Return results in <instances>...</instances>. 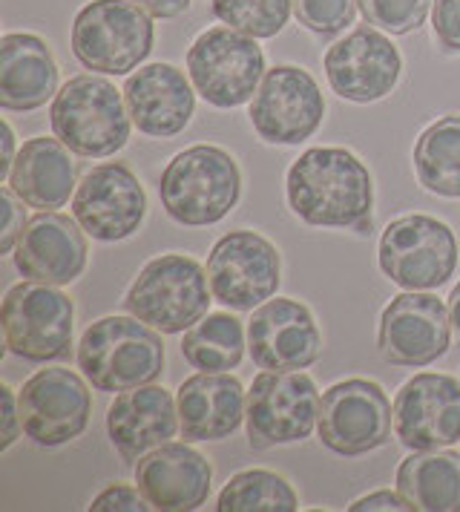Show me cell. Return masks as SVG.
I'll use <instances>...</instances> for the list:
<instances>
[{
    "mask_svg": "<svg viewBox=\"0 0 460 512\" xmlns=\"http://www.w3.org/2000/svg\"><path fill=\"white\" fill-rule=\"evenodd\" d=\"M205 268L184 254L150 259L130 285L124 308L161 334H182L193 328L210 308Z\"/></svg>",
    "mask_w": 460,
    "mask_h": 512,
    "instance_id": "obj_6",
    "label": "cell"
},
{
    "mask_svg": "<svg viewBox=\"0 0 460 512\" xmlns=\"http://www.w3.org/2000/svg\"><path fill=\"white\" fill-rule=\"evenodd\" d=\"M380 271L406 291H435L458 268V239L446 222L426 213L394 219L380 236Z\"/></svg>",
    "mask_w": 460,
    "mask_h": 512,
    "instance_id": "obj_8",
    "label": "cell"
},
{
    "mask_svg": "<svg viewBox=\"0 0 460 512\" xmlns=\"http://www.w3.org/2000/svg\"><path fill=\"white\" fill-rule=\"evenodd\" d=\"M184 360L199 372H230L245 357V328L230 314H205L184 331Z\"/></svg>",
    "mask_w": 460,
    "mask_h": 512,
    "instance_id": "obj_29",
    "label": "cell"
},
{
    "mask_svg": "<svg viewBox=\"0 0 460 512\" xmlns=\"http://www.w3.org/2000/svg\"><path fill=\"white\" fill-rule=\"evenodd\" d=\"M360 0H294V15L314 35L331 38L354 24Z\"/></svg>",
    "mask_w": 460,
    "mask_h": 512,
    "instance_id": "obj_33",
    "label": "cell"
},
{
    "mask_svg": "<svg viewBox=\"0 0 460 512\" xmlns=\"http://www.w3.org/2000/svg\"><path fill=\"white\" fill-rule=\"evenodd\" d=\"M288 205L314 228H366L374 208L368 167L343 147H311L288 167Z\"/></svg>",
    "mask_w": 460,
    "mask_h": 512,
    "instance_id": "obj_1",
    "label": "cell"
},
{
    "mask_svg": "<svg viewBox=\"0 0 460 512\" xmlns=\"http://www.w3.org/2000/svg\"><path fill=\"white\" fill-rule=\"evenodd\" d=\"M432 32L437 44L449 52H460V0L432 3Z\"/></svg>",
    "mask_w": 460,
    "mask_h": 512,
    "instance_id": "obj_36",
    "label": "cell"
},
{
    "mask_svg": "<svg viewBox=\"0 0 460 512\" xmlns=\"http://www.w3.org/2000/svg\"><path fill=\"white\" fill-rule=\"evenodd\" d=\"M414 173L423 190L460 199V116L429 124L414 144Z\"/></svg>",
    "mask_w": 460,
    "mask_h": 512,
    "instance_id": "obj_28",
    "label": "cell"
},
{
    "mask_svg": "<svg viewBox=\"0 0 460 512\" xmlns=\"http://www.w3.org/2000/svg\"><path fill=\"white\" fill-rule=\"evenodd\" d=\"M49 121L55 139L84 159H107L118 153L133 127L124 90H115V84L95 72L69 78L52 98Z\"/></svg>",
    "mask_w": 460,
    "mask_h": 512,
    "instance_id": "obj_4",
    "label": "cell"
},
{
    "mask_svg": "<svg viewBox=\"0 0 460 512\" xmlns=\"http://www.w3.org/2000/svg\"><path fill=\"white\" fill-rule=\"evenodd\" d=\"M23 435L38 446H64L90 426L92 397L87 383L69 369H41L23 383Z\"/></svg>",
    "mask_w": 460,
    "mask_h": 512,
    "instance_id": "obj_16",
    "label": "cell"
},
{
    "mask_svg": "<svg viewBox=\"0 0 460 512\" xmlns=\"http://www.w3.org/2000/svg\"><path fill=\"white\" fill-rule=\"evenodd\" d=\"M153 15L130 0H90L72 24V55L98 75H130L153 52Z\"/></svg>",
    "mask_w": 460,
    "mask_h": 512,
    "instance_id": "obj_5",
    "label": "cell"
},
{
    "mask_svg": "<svg viewBox=\"0 0 460 512\" xmlns=\"http://www.w3.org/2000/svg\"><path fill=\"white\" fill-rule=\"evenodd\" d=\"M130 3H136V6H141L147 15L161 18V21L179 18V15H184V12L190 9V0H130Z\"/></svg>",
    "mask_w": 460,
    "mask_h": 512,
    "instance_id": "obj_39",
    "label": "cell"
},
{
    "mask_svg": "<svg viewBox=\"0 0 460 512\" xmlns=\"http://www.w3.org/2000/svg\"><path fill=\"white\" fill-rule=\"evenodd\" d=\"M397 492L423 512L460 510V455L458 452H414L397 466Z\"/></svg>",
    "mask_w": 460,
    "mask_h": 512,
    "instance_id": "obj_27",
    "label": "cell"
},
{
    "mask_svg": "<svg viewBox=\"0 0 460 512\" xmlns=\"http://www.w3.org/2000/svg\"><path fill=\"white\" fill-rule=\"evenodd\" d=\"M391 423L394 406L383 386L366 377H348L343 383H334L320 397V441L343 458H357L386 446Z\"/></svg>",
    "mask_w": 460,
    "mask_h": 512,
    "instance_id": "obj_11",
    "label": "cell"
},
{
    "mask_svg": "<svg viewBox=\"0 0 460 512\" xmlns=\"http://www.w3.org/2000/svg\"><path fill=\"white\" fill-rule=\"evenodd\" d=\"M58 95V64L38 35L9 32L0 38V107L32 113Z\"/></svg>",
    "mask_w": 460,
    "mask_h": 512,
    "instance_id": "obj_25",
    "label": "cell"
},
{
    "mask_svg": "<svg viewBox=\"0 0 460 512\" xmlns=\"http://www.w3.org/2000/svg\"><path fill=\"white\" fill-rule=\"evenodd\" d=\"M0 205H3V233H0V254H12L18 239H21L23 228H26V213H23L21 196L6 185L0 190Z\"/></svg>",
    "mask_w": 460,
    "mask_h": 512,
    "instance_id": "obj_35",
    "label": "cell"
},
{
    "mask_svg": "<svg viewBox=\"0 0 460 512\" xmlns=\"http://www.w3.org/2000/svg\"><path fill=\"white\" fill-rule=\"evenodd\" d=\"M435 0H360V12L374 29L389 35H409L426 24Z\"/></svg>",
    "mask_w": 460,
    "mask_h": 512,
    "instance_id": "obj_32",
    "label": "cell"
},
{
    "mask_svg": "<svg viewBox=\"0 0 460 512\" xmlns=\"http://www.w3.org/2000/svg\"><path fill=\"white\" fill-rule=\"evenodd\" d=\"M248 351L259 369L302 372L320 360V326L302 303L276 297L253 308L248 323Z\"/></svg>",
    "mask_w": 460,
    "mask_h": 512,
    "instance_id": "obj_19",
    "label": "cell"
},
{
    "mask_svg": "<svg viewBox=\"0 0 460 512\" xmlns=\"http://www.w3.org/2000/svg\"><path fill=\"white\" fill-rule=\"evenodd\" d=\"M219 512H294L299 498L294 487L268 469H245L233 475L216 498Z\"/></svg>",
    "mask_w": 460,
    "mask_h": 512,
    "instance_id": "obj_30",
    "label": "cell"
},
{
    "mask_svg": "<svg viewBox=\"0 0 460 512\" xmlns=\"http://www.w3.org/2000/svg\"><path fill=\"white\" fill-rule=\"evenodd\" d=\"M320 418V392L302 372L256 374L245 403L248 443L256 452L311 438Z\"/></svg>",
    "mask_w": 460,
    "mask_h": 512,
    "instance_id": "obj_10",
    "label": "cell"
},
{
    "mask_svg": "<svg viewBox=\"0 0 460 512\" xmlns=\"http://www.w3.org/2000/svg\"><path fill=\"white\" fill-rule=\"evenodd\" d=\"M452 346V317L435 294H397L377 328L380 357L400 369H423L437 363Z\"/></svg>",
    "mask_w": 460,
    "mask_h": 512,
    "instance_id": "obj_13",
    "label": "cell"
},
{
    "mask_svg": "<svg viewBox=\"0 0 460 512\" xmlns=\"http://www.w3.org/2000/svg\"><path fill=\"white\" fill-rule=\"evenodd\" d=\"M6 349L26 363H49L67 357L75 328V305L58 285L18 282L3 297Z\"/></svg>",
    "mask_w": 460,
    "mask_h": 512,
    "instance_id": "obj_9",
    "label": "cell"
},
{
    "mask_svg": "<svg viewBox=\"0 0 460 512\" xmlns=\"http://www.w3.org/2000/svg\"><path fill=\"white\" fill-rule=\"evenodd\" d=\"M179 429V403L153 383L121 392L107 409V435L127 464H136L156 446L170 443Z\"/></svg>",
    "mask_w": 460,
    "mask_h": 512,
    "instance_id": "obj_23",
    "label": "cell"
},
{
    "mask_svg": "<svg viewBox=\"0 0 460 512\" xmlns=\"http://www.w3.org/2000/svg\"><path fill=\"white\" fill-rule=\"evenodd\" d=\"M213 469L202 452L184 443H161L136 461V487L153 510H199L210 495Z\"/></svg>",
    "mask_w": 460,
    "mask_h": 512,
    "instance_id": "obj_21",
    "label": "cell"
},
{
    "mask_svg": "<svg viewBox=\"0 0 460 512\" xmlns=\"http://www.w3.org/2000/svg\"><path fill=\"white\" fill-rule=\"evenodd\" d=\"M78 369L98 392H127L164 372L161 331L138 317H101L78 343Z\"/></svg>",
    "mask_w": 460,
    "mask_h": 512,
    "instance_id": "obj_3",
    "label": "cell"
},
{
    "mask_svg": "<svg viewBox=\"0 0 460 512\" xmlns=\"http://www.w3.org/2000/svg\"><path fill=\"white\" fill-rule=\"evenodd\" d=\"M0 397H3V441H0V449L6 452L23 432L21 400L15 395V389H9V386H0Z\"/></svg>",
    "mask_w": 460,
    "mask_h": 512,
    "instance_id": "obj_37",
    "label": "cell"
},
{
    "mask_svg": "<svg viewBox=\"0 0 460 512\" xmlns=\"http://www.w3.org/2000/svg\"><path fill=\"white\" fill-rule=\"evenodd\" d=\"M67 144L61 139L23 141L18 159L9 170L6 185L12 187L29 208L58 210L75 193V164Z\"/></svg>",
    "mask_w": 460,
    "mask_h": 512,
    "instance_id": "obj_26",
    "label": "cell"
},
{
    "mask_svg": "<svg viewBox=\"0 0 460 512\" xmlns=\"http://www.w3.org/2000/svg\"><path fill=\"white\" fill-rule=\"evenodd\" d=\"M173 64H147L124 84V101L138 133L150 139L179 136L196 110V87Z\"/></svg>",
    "mask_w": 460,
    "mask_h": 512,
    "instance_id": "obj_22",
    "label": "cell"
},
{
    "mask_svg": "<svg viewBox=\"0 0 460 512\" xmlns=\"http://www.w3.org/2000/svg\"><path fill=\"white\" fill-rule=\"evenodd\" d=\"M187 75L207 104L233 110L253 101L265 78V55L251 35L216 26L202 32L187 49Z\"/></svg>",
    "mask_w": 460,
    "mask_h": 512,
    "instance_id": "obj_7",
    "label": "cell"
},
{
    "mask_svg": "<svg viewBox=\"0 0 460 512\" xmlns=\"http://www.w3.org/2000/svg\"><path fill=\"white\" fill-rule=\"evenodd\" d=\"M92 512H144L153 510L150 501L144 498V492L130 484H113L104 492H98L90 504Z\"/></svg>",
    "mask_w": 460,
    "mask_h": 512,
    "instance_id": "obj_34",
    "label": "cell"
},
{
    "mask_svg": "<svg viewBox=\"0 0 460 512\" xmlns=\"http://www.w3.org/2000/svg\"><path fill=\"white\" fill-rule=\"evenodd\" d=\"M161 208L187 228L216 225L239 205L242 173L228 150L196 144L176 153L161 170Z\"/></svg>",
    "mask_w": 460,
    "mask_h": 512,
    "instance_id": "obj_2",
    "label": "cell"
},
{
    "mask_svg": "<svg viewBox=\"0 0 460 512\" xmlns=\"http://www.w3.org/2000/svg\"><path fill=\"white\" fill-rule=\"evenodd\" d=\"M207 280L216 303L233 311H253L279 291L282 259L265 236L230 231L207 256Z\"/></svg>",
    "mask_w": 460,
    "mask_h": 512,
    "instance_id": "obj_12",
    "label": "cell"
},
{
    "mask_svg": "<svg viewBox=\"0 0 460 512\" xmlns=\"http://www.w3.org/2000/svg\"><path fill=\"white\" fill-rule=\"evenodd\" d=\"M325 75L331 90L354 104L380 101L397 87L403 58L389 38L371 26L354 29L325 52Z\"/></svg>",
    "mask_w": 460,
    "mask_h": 512,
    "instance_id": "obj_18",
    "label": "cell"
},
{
    "mask_svg": "<svg viewBox=\"0 0 460 512\" xmlns=\"http://www.w3.org/2000/svg\"><path fill=\"white\" fill-rule=\"evenodd\" d=\"M176 403L184 441H225L245 418L248 392L233 374L199 372L179 386Z\"/></svg>",
    "mask_w": 460,
    "mask_h": 512,
    "instance_id": "obj_24",
    "label": "cell"
},
{
    "mask_svg": "<svg viewBox=\"0 0 460 512\" xmlns=\"http://www.w3.org/2000/svg\"><path fill=\"white\" fill-rule=\"evenodd\" d=\"M351 512H377V510H391V512H403L412 510V504L400 495V492H391V489H380V492H371L366 498L354 501Z\"/></svg>",
    "mask_w": 460,
    "mask_h": 512,
    "instance_id": "obj_38",
    "label": "cell"
},
{
    "mask_svg": "<svg viewBox=\"0 0 460 512\" xmlns=\"http://www.w3.org/2000/svg\"><path fill=\"white\" fill-rule=\"evenodd\" d=\"M210 9L230 29L251 38H274L288 24L294 0H210Z\"/></svg>",
    "mask_w": 460,
    "mask_h": 512,
    "instance_id": "obj_31",
    "label": "cell"
},
{
    "mask_svg": "<svg viewBox=\"0 0 460 512\" xmlns=\"http://www.w3.org/2000/svg\"><path fill=\"white\" fill-rule=\"evenodd\" d=\"M394 432L412 452L460 443V383L449 374H414L394 397Z\"/></svg>",
    "mask_w": 460,
    "mask_h": 512,
    "instance_id": "obj_17",
    "label": "cell"
},
{
    "mask_svg": "<svg viewBox=\"0 0 460 512\" xmlns=\"http://www.w3.org/2000/svg\"><path fill=\"white\" fill-rule=\"evenodd\" d=\"M449 317H452V326H455L460 337V282L452 288V294H449Z\"/></svg>",
    "mask_w": 460,
    "mask_h": 512,
    "instance_id": "obj_41",
    "label": "cell"
},
{
    "mask_svg": "<svg viewBox=\"0 0 460 512\" xmlns=\"http://www.w3.org/2000/svg\"><path fill=\"white\" fill-rule=\"evenodd\" d=\"M15 159H18V153H15V133H12L9 124H3V162H0V179L3 182L9 179V170H12Z\"/></svg>",
    "mask_w": 460,
    "mask_h": 512,
    "instance_id": "obj_40",
    "label": "cell"
},
{
    "mask_svg": "<svg viewBox=\"0 0 460 512\" xmlns=\"http://www.w3.org/2000/svg\"><path fill=\"white\" fill-rule=\"evenodd\" d=\"M325 98L311 72L279 64L265 72L251 101V124L268 144H299L320 130Z\"/></svg>",
    "mask_w": 460,
    "mask_h": 512,
    "instance_id": "obj_14",
    "label": "cell"
},
{
    "mask_svg": "<svg viewBox=\"0 0 460 512\" xmlns=\"http://www.w3.org/2000/svg\"><path fill=\"white\" fill-rule=\"evenodd\" d=\"M72 216L92 239L121 242L141 228L147 216V193L127 164H98L75 187Z\"/></svg>",
    "mask_w": 460,
    "mask_h": 512,
    "instance_id": "obj_15",
    "label": "cell"
},
{
    "mask_svg": "<svg viewBox=\"0 0 460 512\" xmlns=\"http://www.w3.org/2000/svg\"><path fill=\"white\" fill-rule=\"evenodd\" d=\"M78 222L55 210H41L23 228L15 245V268L23 280L44 285H69L87 268V236Z\"/></svg>",
    "mask_w": 460,
    "mask_h": 512,
    "instance_id": "obj_20",
    "label": "cell"
}]
</instances>
